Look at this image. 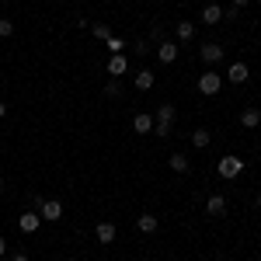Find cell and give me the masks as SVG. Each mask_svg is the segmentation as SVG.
I'll return each instance as SVG.
<instances>
[{
	"label": "cell",
	"instance_id": "cell-1",
	"mask_svg": "<svg viewBox=\"0 0 261 261\" xmlns=\"http://www.w3.org/2000/svg\"><path fill=\"white\" fill-rule=\"evenodd\" d=\"M171 122H174V105L164 101L161 108H157V115H153V133L157 136H167L171 133Z\"/></svg>",
	"mask_w": 261,
	"mask_h": 261
},
{
	"label": "cell",
	"instance_id": "cell-2",
	"mask_svg": "<svg viewBox=\"0 0 261 261\" xmlns=\"http://www.w3.org/2000/svg\"><path fill=\"white\" fill-rule=\"evenodd\" d=\"M220 87H223V77L216 73V70H205V73L199 77V94H205V98H213Z\"/></svg>",
	"mask_w": 261,
	"mask_h": 261
},
{
	"label": "cell",
	"instance_id": "cell-3",
	"mask_svg": "<svg viewBox=\"0 0 261 261\" xmlns=\"http://www.w3.org/2000/svg\"><path fill=\"white\" fill-rule=\"evenodd\" d=\"M216 171H220V178H237V174L244 171V161L230 153V157H223V161L216 164Z\"/></svg>",
	"mask_w": 261,
	"mask_h": 261
},
{
	"label": "cell",
	"instance_id": "cell-4",
	"mask_svg": "<svg viewBox=\"0 0 261 261\" xmlns=\"http://www.w3.org/2000/svg\"><path fill=\"white\" fill-rule=\"evenodd\" d=\"M39 216H42V220H49V223L63 220V202L60 199H45V202H42V209H39Z\"/></svg>",
	"mask_w": 261,
	"mask_h": 261
},
{
	"label": "cell",
	"instance_id": "cell-5",
	"mask_svg": "<svg viewBox=\"0 0 261 261\" xmlns=\"http://www.w3.org/2000/svg\"><path fill=\"white\" fill-rule=\"evenodd\" d=\"M39 226H42L39 213H21V216H18V230H21V233H35Z\"/></svg>",
	"mask_w": 261,
	"mask_h": 261
},
{
	"label": "cell",
	"instance_id": "cell-6",
	"mask_svg": "<svg viewBox=\"0 0 261 261\" xmlns=\"http://www.w3.org/2000/svg\"><path fill=\"white\" fill-rule=\"evenodd\" d=\"M157 60H161L164 66H167V63H174V60H178V45H174V42H167V39L157 42Z\"/></svg>",
	"mask_w": 261,
	"mask_h": 261
},
{
	"label": "cell",
	"instance_id": "cell-7",
	"mask_svg": "<svg viewBox=\"0 0 261 261\" xmlns=\"http://www.w3.org/2000/svg\"><path fill=\"white\" fill-rule=\"evenodd\" d=\"M199 56H202L205 63H209V66H213V63H220V60H223V45H220V42H205Z\"/></svg>",
	"mask_w": 261,
	"mask_h": 261
},
{
	"label": "cell",
	"instance_id": "cell-8",
	"mask_svg": "<svg viewBox=\"0 0 261 261\" xmlns=\"http://www.w3.org/2000/svg\"><path fill=\"white\" fill-rule=\"evenodd\" d=\"M247 77H251L247 63H233V66L226 70V81H230V84H247Z\"/></svg>",
	"mask_w": 261,
	"mask_h": 261
},
{
	"label": "cell",
	"instance_id": "cell-9",
	"mask_svg": "<svg viewBox=\"0 0 261 261\" xmlns=\"http://www.w3.org/2000/svg\"><path fill=\"white\" fill-rule=\"evenodd\" d=\"M133 129H136L140 136L153 133V115H146V112H136V115H133Z\"/></svg>",
	"mask_w": 261,
	"mask_h": 261
},
{
	"label": "cell",
	"instance_id": "cell-10",
	"mask_svg": "<svg viewBox=\"0 0 261 261\" xmlns=\"http://www.w3.org/2000/svg\"><path fill=\"white\" fill-rule=\"evenodd\" d=\"M125 70H129V60H125L122 53H115V56L108 60V77H122Z\"/></svg>",
	"mask_w": 261,
	"mask_h": 261
},
{
	"label": "cell",
	"instance_id": "cell-11",
	"mask_svg": "<svg viewBox=\"0 0 261 261\" xmlns=\"http://www.w3.org/2000/svg\"><path fill=\"white\" fill-rule=\"evenodd\" d=\"M202 21H205V24H220L223 21V7L220 4H205V7H202Z\"/></svg>",
	"mask_w": 261,
	"mask_h": 261
},
{
	"label": "cell",
	"instance_id": "cell-12",
	"mask_svg": "<svg viewBox=\"0 0 261 261\" xmlns=\"http://www.w3.org/2000/svg\"><path fill=\"white\" fill-rule=\"evenodd\" d=\"M157 226H161V223H157L153 213H143L140 220H136V230H140V233H157Z\"/></svg>",
	"mask_w": 261,
	"mask_h": 261
},
{
	"label": "cell",
	"instance_id": "cell-13",
	"mask_svg": "<svg viewBox=\"0 0 261 261\" xmlns=\"http://www.w3.org/2000/svg\"><path fill=\"white\" fill-rule=\"evenodd\" d=\"M241 125H244V129H258V125H261V112H258V108H244V112H241Z\"/></svg>",
	"mask_w": 261,
	"mask_h": 261
},
{
	"label": "cell",
	"instance_id": "cell-14",
	"mask_svg": "<svg viewBox=\"0 0 261 261\" xmlns=\"http://www.w3.org/2000/svg\"><path fill=\"white\" fill-rule=\"evenodd\" d=\"M94 237H98V244H112L115 241V223H98Z\"/></svg>",
	"mask_w": 261,
	"mask_h": 261
},
{
	"label": "cell",
	"instance_id": "cell-15",
	"mask_svg": "<svg viewBox=\"0 0 261 261\" xmlns=\"http://www.w3.org/2000/svg\"><path fill=\"white\" fill-rule=\"evenodd\" d=\"M205 213H209V216H223V213H226V199H223V195H209Z\"/></svg>",
	"mask_w": 261,
	"mask_h": 261
},
{
	"label": "cell",
	"instance_id": "cell-16",
	"mask_svg": "<svg viewBox=\"0 0 261 261\" xmlns=\"http://www.w3.org/2000/svg\"><path fill=\"white\" fill-rule=\"evenodd\" d=\"M133 81H136V87H140V91H150V87L157 84V77H153V70H140Z\"/></svg>",
	"mask_w": 261,
	"mask_h": 261
},
{
	"label": "cell",
	"instance_id": "cell-17",
	"mask_svg": "<svg viewBox=\"0 0 261 261\" xmlns=\"http://www.w3.org/2000/svg\"><path fill=\"white\" fill-rule=\"evenodd\" d=\"M174 32H178V39H181V42L195 39V24H192V21H178V24H174Z\"/></svg>",
	"mask_w": 261,
	"mask_h": 261
},
{
	"label": "cell",
	"instance_id": "cell-18",
	"mask_svg": "<svg viewBox=\"0 0 261 261\" xmlns=\"http://www.w3.org/2000/svg\"><path fill=\"white\" fill-rule=\"evenodd\" d=\"M192 143H195L199 150H205V146L213 143V133H209V129H195V133H192Z\"/></svg>",
	"mask_w": 261,
	"mask_h": 261
},
{
	"label": "cell",
	"instance_id": "cell-19",
	"mask_svg": "<svg viewBox=\"0 0 261 261\" xmlns=\"http://www.w3.org/2000/svg\"><path fill=\"white\" fill-rule=\"evenodd\" d=\"M171 171L185 174V171H188V157H185V153H171Z\"/></svg>",
	"mask_w": 261,
	"mask_h": 261
},
{
	"label": "cell",
	"instance_id": "cell-20",
	"mask_svg": "<svg viewBox=\"0 0 261 261\" xmlns=\"http://www.w3.org/2000/svg\"><path fill=\"white\" fill-rule=\"evenodd\" d=\"M105 94H108V98H122V84H119V77H112V81L105 84Z\"/></svg>",
	"mask_w": 261,
	"mask_h": 261
},
{
	"label": "cell",
	"instance_id": "cell-21",
	"mask_svg": "<svg viewBox=\"0 0 261 261\" xmlns=\"http://www.w3.org/2000/svg\"><path fill=\"white\" fill-rule=\"evenodd\" d=\"M91 32H94V39H105V42L112 39V28H108V24H101V21H98V24H91Z\"/></svg>",
	"mask_w": 261,
	"mask_h": 261
},
{
	"label": "cell",
	"instance_id": "cell-22",
	"mask_svg": "<svg viewBox=\"0 0 261 261\" xmlns=\"http://www.w3.org/2000/svg\"><path fill=\"white\" fill-rule=\"evenodd\" d=\"M11 35H14V21L0 18V39H11Z\"/></svg>",
	"mask_w": 261,
	"mask_h": 261
},
{
	"label": "cell",
	"instance_id": "cell-23",
	"mask_svg": "<svg viewBox=\"0 0 261 261\" xmlns=\"http://www.w3.org/2000/svg\"><path fill=\"white\" fill-rule=\"evenodd\" d=\"M108 49H112V56H115V53H122V49H125V42H122L119 35H112V39H108Z\"/></svg>",
	"mask_w": 261,
	"mask_h": 261
},
{
	"label": "cell",
	"instance_id": "cell-24",
	"mask_svg": "<svg viewBox=\"0 0 261 261\" xmlns=\"http://www.w3.org/2000/svg\"><path fill=\"white\" fill-rule=\"evenodd\" d=\"M241 18V7H226V11H223V21H237Z\"/></svg>",
	"mask_w": 261,
	"mask_h": 261
},
{
	"label": "cell",
	"instance_id": "cell-25",
	"mask_svg": "<svg viewBox=\"0 0 261 261\" xmlns=\"http://www.w3.org/2000/svg\"><path fill=\"white\" fill-rule=\"evenodd\" d=\"M150 39H153V42H164V28H161V24H153V28H150Z\"/></svg>",
	"mask_w": 261,
	"mask_h": 261
},
{
	"label": "cell",
	"instance_id": "cell-26",
	"mask_svg": "<svg viewBox=\"0 0 261 261\" xmlns=\"http://www.w3.org/2000/svg\"><path fill=\"white\" fill-rule=\"evenodd\" d=\"M133 49H136V53H140V56H146V53H150V42H136V45H133Z\"/></svg>",
	"mask_w": 261,
	"mask_h": 261
},
{
	"label": "cell",
	"instance_id": "cell-27",
	"mask_svg": "<svg viewBox=\"0 0 261 261\" xmlns=\"http://www.w3.org/2000/svg\"><path fill=\"white\" fill-rule=\"evenodd\" d=\"M11 261H28V254H24V251H18V254H11Z\"/></svg>",
	"mask_w": 261,
	"mask_h": 261
},
{
	"label": "cell",
	"instance_id": "cell-28",
	"mask_svg": "<svg viewBox=\"0 0 261 261\" xmlns=\"http://www.w3.org/2000/svg\"><path fill=\"white\" fill-rule=\"evenodd\" d=\"M4 254H7V241L0 237V258H4Z\"/></svg>",
	"mask_w": 261,
	"mask_h": 261
},
{
	"label": "cell",
	"instance_id": "cell-29",
	"mask_svg": "<svg viewBox=\"0 0 261 261\" xmlns=\"http://www.w3.org/2000/svg\"><path fill=\"white\" fill-rule=\"evenodd\" d=\"M4 115H7V105H4V101H0V119H4Z\"/></svg>",
	"mask_w": 261,
	"mask_h": 261
},
{
	"label": "cell",
	"instance_id": "cell-30",
	"mask_svg": "<svg viewBox=\"0 0 261 261\" xmlns=\"http://www.w3.org/2000/svg\"><path fill=\"white\" fill-rule=\"evenodd\" d=\"M244 4H251V0H233V7H244Z\"/></svg>",
	"mask_w": 261,
	"mask_h": 261
},
{
	"label": "cell",
	"instance_id": "cell-31",
	"mask_svg": "<svg viewBox=\"0 0 261 261\" xmlns=\"http://www.w3.org/2000/svg\"><path fill=\"white\" fill-rule=\"evenodd\" d=\"M0 192H4V178H0Z\"/></svg>",
	"mask_w": 261,
	"mask_h": 261
},
{
	"label": "cell",
	"instance_id": "cell-32",
	"mask_svg": "<svg viewBox=\"0 0 261 261\" xmlns=\"http://www.w3.org/2000/svg\"><path fill=\"white\" fill-rule=\"evenodd\" d=\"M258 209H261V195H258Z\"/></svg>",
	"mask_w": 261,
	"mask_h": 261
},
{
	"label": "cell",
	"instance_id": "cell-33",
	"mask_svg": "<svg viewBox=\"0 0 261 261\" xmlns=\"http://www.w3.org/2000/svg\"><path fill=\"white\" fill-rule=\"evenodd\" d=\"M70 261H81V258H70Z\"/></svg>",
	"mask_w": 261,
	"mask_h": 261
},
{
	"label": "cell",
	"instance_id": "cell-34",
	"mask_svg": "<svg viewBox=\"0 0 261 261\" xmlns=\"http://www.w3.org/2000/svg\"><path fill=\"white\" fill-rule=\"evenodd\" d=\"M258 4H261V0H258Z\"/></svg>",
	"mask_w": 261,
	"mask_h": 261
},
{
	"label": "cell",
	"instance_id": "cell-35",
	"mask_svg": "<svg viewBox=\"0 0 261 261\" xmlns=\"http://www.w3.org/2000/svg\"><path fill=\"white\" fill-rule=\"evenodd\" d=\"M0 261H4V258H0Z\"/></svg>",
	"mask_w": 261,
	"mask_h": 261
}]
</instances>
